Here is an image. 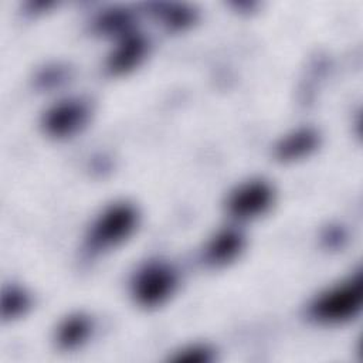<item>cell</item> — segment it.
<instances>
[{
    "label": "cell",
    "instance_id": "cell-4",
    "mask_svg": "<svg viewBox=\"0 0 363 363\" xmlns=\"http://www.w3.org/2000/svg\"><path fill=\"white\" fill-rule=\"evenodd\" d=\"M272 201L271 187L261 180L238 187L228 200L230 211L238 218H250L264 213Z\"/></svg>",
    "mask_w": 363,
    "mask_h": 363
},
{
    "label": "cell",
    "instance_id": "cell-9",
    "mask_svg": "<svg viewBox=\"0 0 363 363\" xmlns=\"http://www.w3.org/2000/svg\"><path fill=\"white\" fill-rule=\"evenodd\" d=\"M145 44L142 40L130 37L128 38L116 51V54L112 57L111 68L116 72H122L129 69L132 65L138 64L139 58L143 55Z\"/></svg>",
    "mask_w": 363,
    "mask_h": 363
},
{
    "label": "cell",
    "instance_id": "cell-2",
    "mask_svg": "<svg viewBox=\"0 0 363 363\" xmlns=\"http://www.w3.org/2000/svg\"><path fill=\"white\" fill-rule=\"evenodd\" d=\"M136 213L128 204H116L105 210L94 223L88 242L94 251L106 250L123 241L135 228Z\"/></svg>",
    "mask_w": 363,
    "mask_h": 363
},
{
    "label": "cell",
    "instance_id": "cell-7",
    "mask_svg": "<svg viewBox=\"0 0 363 363\" xmlns=\"http://www.w3.org/2000/svg\"><path fill=\"white\" fill-rule=\"evenodd\" d=\"M316 142H318L316 133H313L309 129L295 132L278 146V156L281 159L301 157L308 152H311L316 146Z\"/></svg>",
    "mask_w": 363,
    "mask_h": 363
},
{
    "label": "cell",
    "instance_id": "cell-8",
    "mask_svg": "<svg viewBox=\"0 0 363 363\" xmlns=\"http://www.w3.org/2000/svg\"><path fill=\"white\" fill-rule=\"evenodd\" d=\"M241 248V237L233 231H225L216 237L208 247L207 257L214 264L233 259Z\"/></svg>",
    "mask_w": 363,
    "mask_h": 363
},
{
    "label": "cell",
    "instance_id": "cell-6",
    "mask_svg": "<svg viewBox=\"0 0 363 363\" xmlns=\"http://www.w3.org/2000/svg\"><path fill=\"white\" fill-rule=\"evenodd\" d=\"M91 323L89 319L82 315L69 316L62 322L58 329V343L65 349H72L79 346L89 335Z\"/></svg>",
    "mask_w": 363,
    "mask_h": 363
},
{
    "label": "cell",
    "instance_id": "cell-11",
    "mask_svg": "<svg viewBox=\"0 0 363 363\" xmlns=\"http://www.w3.org/2000/svg\"><path fill=\"white\" fill-rule=\"evenodd\" d=\"M211 359V352L207 349V347H203V346H191L189 349H184L182 350L176 357L174 360L176 362H207Z\"/></svg>",
    "mask_w": 363,
    "mask_h": 363
},
{
    "label": "cell",
    "instance_id": "cell-1",
    "mask_svg": "<svg viewBox=\"0 0 363 363\" xmlns=\"http://www.w3.org/2000/svg\"><path fill=\"white\" fill-rule=\"evenodd\" d=\"M363 299L362 274L357 272L347 281L330 288L311 305V315L323 323H340L354 318Z\"/></svg>",
    "mask_w": 363,
    "mask_h": 363
},
{
    "label": "cell",
    "instance_id": "cell-5",
    "mask_svg": "<svg viewBox=\"0 0 363 363\" xmlns=\"http://www.w3.org/2000/svg\"><path fill=\"white\" fill-rule=\"evenodd\" d=\"M88 111L84 104L78 101H67L55 105L45 115L44 123L48 133L54 136L71 135L84 125Z\"/></svg>",
    "mask_w": 363,
    "mask_h": 363
},
{
    "label": "cell",
    "instance_id": "cell-3",
    "mask_svg": "<svg viewBox=\"0 0 363 363\" xmlns=\"http://www.w3.org/2000/svg\"><path fill=\"white\" fill-rule=\"evenodd\" d=\"M176 286L174 272L164 264H150L139 271L133 282L136 301L145 306L163 303Z\"/></svg>",
    "mask_w": 363,
    "mask_h": 363
},
{
    "label": "cell",
    "instance_id": "cell-10",
    "mask_svg": "<svg viewBox=\"0 0 363 363\" xmlns=\"http://www.w3.org/2000/svg\"><path fill=\"white\" fill-rule=\"evenodd\" d=\"M27 305H28L27 296L21 291L10 289L9 292L4 294V298H3V315L14 318L20 315Z\"/></svg>",
    "mask_w": 363,
    "mask_h": 363
}]
</instances>
